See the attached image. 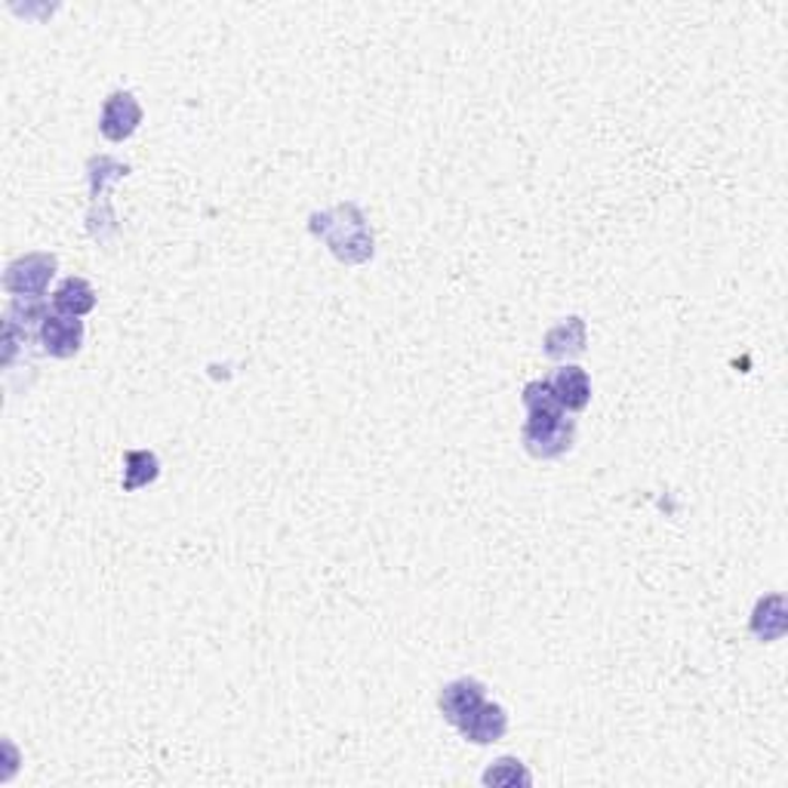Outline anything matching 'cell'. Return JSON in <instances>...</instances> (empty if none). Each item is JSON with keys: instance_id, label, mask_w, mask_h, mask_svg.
Here are the masks:
<instances>
[{"instance_id": "cell-1", "label": "cell", "mask_w": 788, "mask_h": 788, "mask_svg": "<svg viewBox=\"0 0 788 788\" xmlns=\"http://www.w3.org/2000/svg\"><path fill=\"white\" fill-rule=\"evenodd\" d=\"M526 422L521 428L524 450L533 460H558L576 441V422L558 404L548 379L524 385Z\"/></svg>"}, {"instance_id": "cell-2", "label": "cell", "mask_w": 788, "mask_h": 788, "mask_svg": "<svg viewBox=\"0 0 788 788\" xmlns=\"http://www.w3.org/2000/svg\"><path fill=\"white\" fill-rule=\"evenodd\" d=\"M314 237H321L333 250L336 259L348 265H361L373 256V229L367 216L355 204H339L333 210L314 213L309 222Z\"/></svg>"}, {"instance_id": "cell-3", "label": "cell", "mask_w": 788, "mask_h": 788, "mask_svg": "<svg viewBox=\"0 0 788 788\" xmlns=\"http://www.w3.org/2000/svg\"><path fill=\"white\" fill-rule=\"evenodd\" d=\"M56 256L53 253H28L19 256L16 263L7 265L3 275V290L16 299H44L49 280L56 275Z\"/></svg>"}, {"instance_id": "cell-4", "label": "cell", "mask_w": 788, "mask_h": 788, "mask_svg": "<svg viewBox=\"0 0 788 788\" xmlns=\"http://www.w3.org/2000/svg\"><path fill=\"white\" fill-rule=\"evenodd\" d=\"M139 124H142V105L136 102L132 93L117 90V93H112V96L105 99L102 115H99V132H102L108 142H124V139H130L132 132L139 130Z\"/></svg>"}, {"instance_id": "cell-5", "label": "cell", "mask_w": 788, "mask_h": 788, "mask_svg": "<svg viewBox=\"0 0 788 788\" xmlns=\"http://www.w3.org/2000/svg\"><path fill=\"white\" fill-rule=\"evenodd\" d=\"M484 703H487V687H484L477 677H456V681H450V684L441 690V699H438L443 721L453 723L456 730H460L462 723L468 721Z\"/></svg>"}, {"instance_id": "cell-6", "label": "cell", "mask_w": 788, "mask_h": 788, "mask_svg": "<svg viewBox=\"0 0 788 788\" xmlns=\"http://www.w3.org/2000/svg\"><path fill=\"white\" fill-rule=\"evenodd\" d=\"M37 343L47 351L49 358H74L83 345V321L71 317V314H49L47 321L37 329Z\"/></svg>"}, {"instance_id": "cell-7", "label": "cell", "mask_w": 788, "mask_h": 788, "mask_svg": "<svg viewBox=\"0 0 788 788\" xmlns=\"http://www.w3.org/2000/svg\"><path fill=\"white\" fill-rule=\"evenodd\" d=\"M586 343H589L586 321H582V317H567V321H560L558 327H552L545 333L542 351H545L552 361H567V358L582 355V351H586Z\"/></svg>"}, {"instance_id": "cell-8", "label": "cell", "mask_w": 788, "mask_h": 788, "mask_svg": "<svg viewBox=\"0 0 788 788\" xmlns=\"http://www.w3.org/2000/svg\"><path fill=\"white\" fill-rule=\"evenodd\" d=\"M548 385H552V392L558 397V404L567 413H579L589 407L591 382H589V373H586L582 367H576V363L560 367L558 373L548 379Z\"/></svg>"}, {"instance_id": "cell-9", "label": "cell", "mask_w": 788, "mask_h": 788, "mask_svg": "<svg viewBox=\"0 0 788 788\" xmlns=\"http://www.w3.org/2000/svg\"><path fill=\"white\" fill-rule=\"evenodd\" d=\"M506 730H509V711L499 706V703H484V706L477 708L475 715L460 727L462 737L468 739V742H475V745L499 742V739L506 737Z\"/></svg>"}, {"instance_id": "cell-10", "label": "cell", "mask_w": 788, "mask_h": 788, "mask_svg": "<svg viewBox=\"0 0 788 788\" xmlns=\"http://www.w3.org/2000/svg\"><path fill=\"white\" fill-rule=\"evenodd\" d=\"M53 309L59 314H71V317H83L96 309V290L83 278H66L59 283V290L53 293Z\"/></svg>"}, {"instance_id": "cell-11", "label": "cell", "mask_w": 788, "mask_h": 788, "mask_svg": "<svg viewBox=\"0 0 788 788\" xmlns=\"http://www.w3.org/2000/svg\"><path fill=\"white\" fill-rule=\"evenodd\" d=\"M158 475H161L158 453H151V450H130V453L124 456V480H120V487H124V493H136L148 487V484H154Z\"/></svg>"}, {"instance_id": "cell-12", "label": "cell", "mask_w": 788, "mask_h": 788, "mask_svg": "<svg viewBox=\"0 0 788 788\" xmlns=\"http://www.w3.org/2000/svg\"><path fill=\"white\" fill-rule=\"evenodd\" d=\"M533 776L524 767V761L518 757H499L493 764L490 770L484 773V786H502V788H514V786H530Z\"/></svg>"}, {"instance_id": "cell-13", "label": "cell", "mask_w": 788, "mask_h": 788, "mask_svg": "<svg viewBox=\"0 0 788 788\" xmlns=\"http://www.w3.org/2000/svg\"><path fill=\"white\" fill-rule=\"evenodd\" d=\"M47 317H49V309L44 299H16V302L7 309V321L16 324V327L28 329V333L40 329V324H44Z\"/></svg>"}, {"instance_id": "cell-14", "label": "cell", "mask_w": 788, "mask_h": 788, "mask_svg": "<svg viewBox=\"0 0 788 788\" xmlns=\"http://www.w3.org/2000/svg\"><path fill=\"white\" fill-rule=\"evenodd\" d=\"M767 623H773V628H776L779 635L786 631V610H783V598H779V594H773L767 601H757L755 616H752V635L761 638V631H764Z\"/></svg>"}]
</instances>
